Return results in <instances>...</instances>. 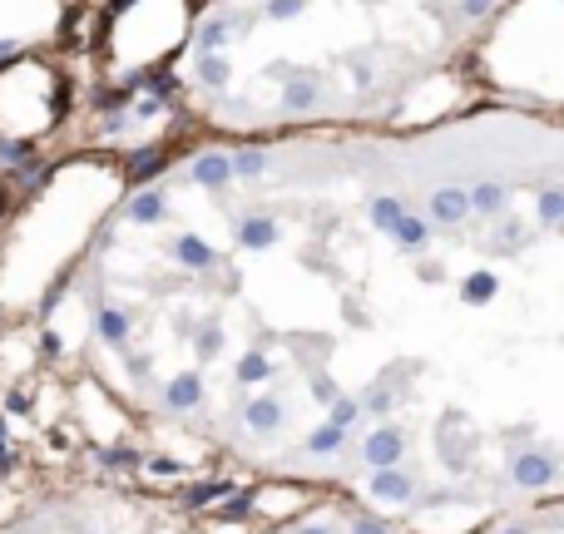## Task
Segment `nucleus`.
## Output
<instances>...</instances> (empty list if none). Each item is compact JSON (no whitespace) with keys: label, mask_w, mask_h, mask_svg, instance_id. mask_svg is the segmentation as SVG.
Listing matches in <instances>:
<instances>
[{"label":"nucleus","mask_w":564,"mask_h":534,"mask_svg":"<svg viewBox=\"0 0 564 534\" xmlns=\"http://www.w3.org/2000/svg\"><path fill=\"white\" fill-rule=\"evenodd\" d=\"M500 0H213L193 25L188 89L213 119H362L396 104Z\"/></svg>","instance_id":"f257e3e1"}]
</instances>
